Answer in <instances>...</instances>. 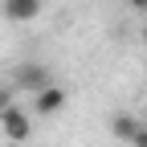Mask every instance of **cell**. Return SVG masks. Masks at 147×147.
Returning a JSON list of instances; mask_svg holds the SVG:
<instances>
[{"instance_id":"6da1fadb","label":"cell","mask_w":147,"mask_h":147,"mask_svg":"<svg viewBox=\"0 0 147 147\" xmlns=\"http://www.w3.org/2000/svg\"><path fill=\"white\" fill-rule=\"evenodd\" d=\"M0 131H4L12 143H25L29 135H33V115L25 106H16V102H8L4 110H0Z\"/></svg>"},{"instance_id":"7a4b0ae2","label":"cell","mask_w":147,"mask_h":147,"mask_svg":"<svg viewBox=\"0 0 147 147\" xmlns=\"http://www.w3.org/2000/svg\"><path fill=\"white\" fill-rule=\"evenodd\" d=\"M65 102H69L65 86L49 82V86H41V90L33 94V115H41V119H49V115H61V110H65Z\"/></svg>"},{"instance_id":"3957f363","label":"cell","mask_w":147,"mask_h":147,"mask_svg":"<svg viewBox=\"0 0 147 147\" xmlns=\"http://www.w3.org/2000/svg\"><path fill=\"white\" fill-rule=\"evenodd\" d=\"M49 82H53V69H49V65H41V61H25L21 69H16V86L29 90V94H37V90L49 86Z\"/></svg>"},{"instance_id":"277c9868","label":"cell","mask_w":147,"mask_h":147,"mask_svg":"<svg viewBox=\"0 0 147 147\" xmlns=\"http://www.w3.org/2000/svg\"><path fill=\"white\" fill-rule=\"evenodd\" d=\"M41 8H45V0H0V12L8 16V21H16V25L37 21V16H41Z\"/></svg>"},{"instance_id":"5b68a950","label":"cell","mask_w":147,"mask_h":147,"mask_svg":"<svg viewBox=\"0 0 147 147\" xmlns=\"http://www.w3.org/2000/svg\"><path fill=\"white\" fill-rule=\"evenodd\" d=\"M135 127H139V119H135V115H127V110H119V115L110 119V135H115L119 143H131Z\"/></svg>"},{"instance_id":"8992f818","label":"cell","mask_w":147,"mask_h":147,"mask_svg":"<svg viewBox=\"0 0 147 147\" xmlns=\"http://www.w3.org/2000/svg\"><path fill=\"white\" fill-rule=\"evenodd\" d=\"M127 147H147V123H143V119H139V127H135V135H131Z\"/></svg>"},{"instance_id":"52a82bcc","label":"cell","mask_w":147,"mask_h":147,"mask_svg":"<svg viewBox=\"0 0 147 147\" xmlns=\"http://www.w3.org/2000/svg\"><path fill=\"white\" fill-rule=\"evenodd\" d=\"M127 4H131L135 12H147V0H127Z\"/></svg>"},{"instance_id":"ba28073f","label":"cell","mask_w":147,"mask_h":147,"mask_svg":"<svg viewBox=\"0 0 147 147\" xmlns=\"http://www.w3.org/2000/svg\"><path fill=\"white\" fill-rule=\"evenodd\" d=\"M8 102H12V94H8V90H0V110H4Z\"/></svg>"},{"instance_id":"9c48e42d","label":"cell","mask_w":147,"mask_h":147,"mask_svg":"<svg viewBox=\"0 0 147 147\" xmlns=\"http://www.w3.org/2000/svg\"><path fill=\"white\" fill-rule=\"evenodd\" d=\"M143 45H147V29H143Z\"/></svg>"}]
</instances>
